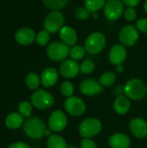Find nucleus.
<instances>
[{"label":"nucleus","instance_id":"2","mask_svg":"<svg viewBox=\"0 0 147 148\" xmlns=\"http://www.w3.org/2000/svg\"><path fill=\"white\" fill-rule=\"evenodd\" d=\"M46 129L45 123L38 117H29L23 123V130L28 137L33 140H39L44 136Z\"/></svg>","mask_w":147,"mask_h":148},{"label":"nucleus","instance_id":"6","mask_svg":"<svg viewBox=\"0 0 147 148\" xmlns=\"http://www.w3.org/2000/svg\"><path fill=\"white\" fill-rule=\"evenodd\" d=\"M102 128L101 121L96 118H88L79 126V134L83 139H91L96 136Z\"/></svg>","mask_w":147,"mask_h":148},{"label":"nucleus","instance_id":"11","mask_svg":"<svg viewBox=\"0 0 147 148\" xmlns=\"http://www.w3.org/2000/svg\"><path fill=\"white\" fill-rule=\"evenodd\" d=\"M68 124L67 115L61 110H55L51 113L49 117V127L55 133L63 131Z\"/></svg>","mask_w":147,"mask_h":148},{"label":"nucleus","instance_id":"12","mask_svg":"<svg viewBox=\"0 0 147 148\" xmlns=\"http://www.w3.org/2000/svg\"><path fill=\"white\" fill-rule=\"evenodd\" d=\"M80 91L82 95L87 96H93L102 93L103 86L94 79L88 78L82 81L79 86Z\"/></svg>","mask_w":147,"mask_h":148},{"label":"nucleus","instance_id":"27","mask_svg":"<svg viewBox=\"0 0 147 148\" xmlns=\"http://www.w3.org/2000/svg\"><path fill=\"white\" fill-rule=\"evenodd\" d=\"M32 104L29 101H21L18 104V113L25 118H29L32 114Z\"/></svg>","mask_w":147,"mask_h":148},{"label":"nucleus","instance_id":"8","mask_svg":"<svg viewBox=\"0 0 147 148\" xmlns=\"http://www.w3.org/2000/svg\"><path fill=\"white\" fill-rule=\"evenodd\" d=\"M124 3L121 0H107L104 6V15L109 21H115L124 14Z\"/></svg>","mask_w":147,"mask_h":148},{"label":"nucleus","instance_id":"5","mask_svg":"<svg viewBox=\"0 0 147 148\" xmlns=\"http://www.w3.org/2000/svg\"><path fill=\"white\" fill-rule=\"evenodd\" d=\"M107 43L105 36L99 31L94 32L88 36L85 42V49L87 52L92 55H96L101 53Z\"/></svg>","mask_w":147,"mask_h":148},{"label":"nucleus","instance_id":"18","mask_svg":"<svg viewBox=\"0 0 147 148\" xmlns=\"http://www.w3.org/2000/svg\"><path fill=\"white\" fill-rule=\"evenodd\" d=\"M108 144L111 148H129L131 146V140L125 134L116 133L110 136Z\"/></svg>","mask_w":147,"mask_h":148},{"label":"nucleus","instance_id":"14","mask_svg":"<svg viewBox=\"0 0 147 148\" xmlns=\"http://www.w3.org/2000/svg\"><path fill=\"white\" fill-rule=\"evenodd\" d=\"M108 58L113 65L118 66L122 64L126 58V49L125 46L122 44L113 45L109 50Z\"/></svg>","mask_w":147,"mask_h":148},{"label":"nucleus","instance_id":"15","mask_svg":"<svg viewBox=\"0 0 147 148\" xmlns=\"http://www.w3.org/2000/svg\"><path fill=\"white\" fill-rule=\"evenodd\" d=\"M129 128L131 133L138 139H144L147 136V122L142 118H134L130 121Z\"/></svg>","mask_w":147,"mask_h":148},{"label":"nucleus","instance_id":"37","mask_svg":"<svg viewBox=\"0 0 147 148\" xmlns=\"http://www.w3.org/2000/svg\"><path fill=\"white\" fill-rule=\"evenodd\" d=\"M121 2L124 3V5H126L127 7H136L140 0H121Z\"/></svg>","mask_w":147,"mask_h":148},{"label":"nucleus","instance_id":"22","mask_svg":"<svg viewBox=\"0 0 147 148\" xmlns=\"http://www.w3.org/2000/svg\"><path fill=\"white\" fill-rule=\"evenodd\" d=\"M48 148H68L66 140L58 134H52L47 140Z\"/></svg>","mask_w":147,"mask_h":148},{"label":"nucleus","instance_id":"32","mask_svg":"<svg viewBox=\"0 0 147 148\" xmlns=\"http://www.w3.org/2000/svg\"><path fill=\"white\" fill-rule=\"evenodd\" d=\"M90 12L86 9V7H78L75 10V16L78 20H87L89 18Z\"/></svg>","mask_w":147,"mask_h":148},{"label":"nucleus","instance_id":"33","mask_svg":"<svg viewBox=\"0 0 147 148\" xmlns=\"http://www.w3.org/2000/svg\"><path fill=\"white\" fill-rule=\"evenodd\" d=\"M124 16L126 21L133 22L137 19V11L133 7H127L124 11Z\"/></svg>","mask_w":147,"mask_h":148},{"label":"nucleus","instance_id":"26","mask_svg":"<svg viewBox=\"0 0 147 148\" xmlns=\"http://www.w3.org/2000/svg\"><path fill=\"white\" fill-rule=\"evenodd\" d=\"M116 81V75L113 72H105L100 78V83L103 87H110Z\"/></svg>","mask_w":147,"mask_h":148},{"label":"nucleus","instance_id":"7","mask_svg":"<svg viewBox=\"0 0 147 148\" xmlns=\"http://www.w3.org/2000/svg\"><path fill=\"white\" fill-rule=\"evenodd\" d=\"M64 16L59 10H53L50 12L44 21V29L49 34L56 33L63 27Z\"/></svg>","mask_w":147,"mask_h":148},{"label":"nucleus","instance_id":"29","mask_svg":"<svg viewBox=\"0 0 147 148\" xmlns=\"http://www.w3.org/2000/svg\"><path fill=\"white\" fill-rule=\"evenodd\" d=\"M60 90H61V93L63 96H66L68 98V97L72 96L73 94L75 93V87H74L72 82L66 81V82L62 83Z\"/></svg>","mask_w":147,"mask_h":148},{"label":"nucleus","instance_id":"41","mask_svg":"<svg viewBox=\"0 0 147 148\" xmlns=\"http://www.w3.org/2000/svg\"><path fill=\"white\" fill-rule=\"evenodd\" d=\"M144 10H145V11L147 13V0L146 1L145 4H144Z\"/></svg>","mask_w":147,"mask_h":148},{"label":"nucleus","instance_id":"31","mask_svg":"<svg viewBox=\"0 0 147 148\" xmlns=\"http://www.w3.org/2000/svg\"><path fill=\"white\" fill-rule=\"evenodd\" d=\"M49 39H50L49 33L48 31H46L45 29L40 31V32L36 35V43L39 44V45H41V46L46 45V44L49 42Z\"/></svg>","mask_w":147,"mask_h":148},{"label":"nucleus","instance_id":"34","mask_svg":"<svg viewBox=\"0 0 147 148\" xmlns=\"http://www.w3.org/2000/svg\"><path fill=\"white\" fill-rule=\"evenodd\" d=\"M136 28L142 33H147V18H140L136 22Z\"/></svg>","mask_w":147,"mask_h":148},{"label":"nucleus","instance_id":"25","mask_svg":"<svg viewBox=\"0 0 147 148\" xmlns=\"http://www.w3.org/2000/svg\"><path fill=\"white\" fill-rule=\"evenodd\" d=\"M44 4L52 10H60L66 7L68 0H43Z\"/></svg>","mask_w":147,"mask_h":148},{"label":"nucleus","instance_id":"36","mask_svg":"<svg viewBox=\"0 0 147 148\" xmlns=\"http://www.w3.org/2000/svg\"><path fill=\"white\" fill-rule=\"evenodd\" d=\"M8 148H30L29 146L25 143V142H23V141H16V142H14L12 143L10 147Z\"/></svg>","mask_w":147,"mask_h":148},{"label":"nucleus","instance_id":"39","mask_svg":"<svg viewBox=\"0 0 147 148\" xmlns=\"http://www.w3.org/2000/svg\"><path fill=\"white\" fill-rule=\"evenodd\" d=\"M52 130L50 128H46L45 129V132H44V136H47V137H49L52 135Z\"/></svg>","mask_w":147,"mask_h":148},{"label":"nucleus","instance_id":"28","mask_svg":"<svg viewBox=\"0 0 147 148\" xmlns=\"http://www.w3.org/2000/svg\"><path fill=\"white\" fill-rule=\"evenodd\" d=\"M85 53H86V49L84 47L80 46V45H75L70 49L69 56H70L71 59L78 61V60H81L84 57Z\"/></svg>","mask_w":147,"mask_h":148},{"label":"nucleus","instance_id":"17","mask_svg":"<svg viewBox=\"0 0 147 148\" xmlns=\"http://www.w3.org/2000/svg\"><path fill=\"white\" fill-rule=\"evenodd\" d=\"M58 72L54 68H47L41 74V83L44 88L53 87L58 81Z\"/></svg>","mask_w":147,"mask_h":148},{"label":"nucleus","instance_id":"3","mask_svg":"<svg viewBox=\"0 0 147 148\" xmlns=\"http://www.w3.org/2000/svg\"><path fill=\"white\" fill-rule=\"evenodd\" d=\"M46 53L50 60L55 62H62L69 56L70 48L62 42H53L47 47Z\"/></svg>","mask_w":147,"mask_h":148},{"label":"nucleus","instance_id":"30","mask_svg":"<svg viewBox=\"0 0 147 148\" xmlns=\"http://www.w3.org/2000/svg\"><path fill=\"white\" fill-rule=\"evenodd\" d=\"M95 68V64L91 60H86L80 65V72L84 75L91 74Z\"/></svg>","mask_w":147,"mask_h":148},{"label":"nucleus","instance_id":"20","mask_svg":"<svg viewBox=\"0 0 147 148\" xmlns=\"http://www.w3.org/2000/svg\"><path fill=\"white\" fill-rule=\"evenodd\" d=\"M23 116L16 112H13L9 114L4 121V124L6 126V127H8L9 129L11 130H16L18 129L19 127H22V125H23L24 123V120H23Z\"/></svg>","mask_w":147,"mask_h":148},{"label":"nucleus","instance_id":"24","mask_svg":"<svg viewBox=\"0 0 147 148\" xmlns=\"http://www.w3.org/2000/svg\"><path fill=\"white\" fill-rule=\"evenodd\" d=\"M106 2V0H85L84 4L90 13H94L104 8Z\"/></svg>","mask_w":147,"mask_h":148},{"label":"nucleus","instance_id":"21","mask_svg":"<svg viewBox=\"0 0 147 148\" xmlns=\"http://www.w3.org/2000/svg\"><path fill=\"white\" fill-rule=\"evenodd\" d=\"M114 110L117 114L124 115L128 113L131 108V101L128 97L125 95H120L116 98L113 103Z\"/></svg>","mask_w":147,"mask_h":148},{"label":"nucleus","instance_id":"23","mask_svg":"<svg viewBox=\"0 0 147 148\" xmlns=\"http://www.w3.org/2000/svg\"><path fill=\"white\" fill-rule=\"evenodd\" d=\"M25 84L29 89L36 90L41 84V78L35 73H29L25 77Z\"/></svg>","mask_w":147,"mask_h":148},{"label":"nucleus","instance_id":"1","mask_svg":"<svg viewBox=\"0 0 147 148\" xmlns=\"http://www.w3.org/2000/svg\"><path fill=\"white\" fill-rule=\"evenodd\" d=\"M147 87L146 84L139 79L133 78L126 82L124 86L123 91L126 97L131 100L138 101L145 98L147 95Z\"/></svg>","mask_w":147,"mask_h":148},{"label":"nucleus","instance_id":"4","mask_svg":"<svg viewBox=\"0 0 147 148\" xmlns=\"http://www.w3.org/2000/svg\"><path fill=\"white\" fill-rule=\"evenodd\" d=\"M30 101L36 108L45 110L50 108L54 105L55 98L49 92L43 89H38L31 95Z\"/></svg>","mask_w":147,"mask_h":148},{"label":"nucleus","instance_id":"10","mask_svg":"<svg viewBox=\"0 0 147 148\" xmlns=\"http://www.w3.org/2000/svg\"><path fill=\"white\" fill-rule=\"evenodd\" d=\"M65 110L72 116H81L86 111V104L77 96H70L64 102Z\"/></svg>","mask_w":147,"mask_h":148},{"label":"nucleus","instance_id":"38","mask_svg":"<svg viewBox=\"0 0 147 148\" xmlns=\"http://www.w3.org/2000/svg\"><path fill=\"white\" fill-rule=\"evenodd\" d=\"M124 66L122 65V64H120V65H118V66H116V71L118 72V73H123L124 72Z\"/></svg>","mask_w":147,"mask_h":148},{"label":"nucleus","instance_id":"42","mask_svg":"<svg viewBox=\"0 0 147 148\" xmlns=\"http://www.w3.org/2000/svg\"><path fill=\"white\" fill-rule=\"evenodd\" d=\"M68 148H77V147H74V146H70V147H68Z\"/></svg>","mask_w":147,"mask_h":148},{"label":"nucleus","instance_id":"40","mask_svg":"<svg viewBox=\"0 0 147 148\" xmlns=\"http://www.w3.org/2000/svg\"><path fill=\"white\" fill-rule=\"evenodd\" d=\"M92 17H93V19H94V20L98 19V17H99V13H97V12H94V13H92Z\"/></svg>","mask_w":147,"mask_h":148},{"label":"nucleus","instance_id":"13","mask_svg":"<svg viewBox=\"0 0 147 148\" xmlns=\"http://www.w3.org/2000/svg\"><path fill=\"white\" fill-rule=\"evenodd\" d=\"M59 72L61 75L65 78H74L80 72V65L75 60L67 59L61 63Z\"/></svg>","mask_w":147,"mask_h":148},{"label":"nucleus","instance_id":"9","mask_svg":"<svg viewBox=\"0 0 147 148\" xmlns=\"http://www.w3.org/2000/svg\"><path fill=\"white\" fill-rule=\"evenodd\" d=\"M139 39V30L136 26L126 25L124 26L119 34V40L120 43L125 47L133 46Z\"/></svg>","mask_w":147,"mask_h":148},{"label":"nucleus","instance_id":"43","mask_svg":"<svg viewBox=\"0 0 147 148\" xmlns=\"http://www.w3.org/2000/svg\"><path fill=\"white\" fill-rule=\"evenodd\" d=\"M146 93H147V89H146Z\"/></svg>","mask_w":147,"mask_h":148},{"label":"nucleus","instance_id":"16","mask_svg":"<svg viewBox=\"0 0 147 148\" xmlns=\"http://www.w3.org/2000/svg\"><path fill=\"white\" fill-rule=\"evenodd\" d=\"M36 34L30 28H22L16 32L15 39L21 45H29L36 39Z\"/></svg>","mask_w":147,"mask_h":148},{"label":"nucleus","instance_id":"19","mask_svg":"<svg viewBox=\"0 0 147 148\" xmlns=\"http://www.w3.org/2000/svg\"><path fill=\"white\" fill-rule=\"evenodd\" d=\"M59 36L62 42L68 46L75 45L77 42V33L75 29L70 26H63L59 31Z\"/></svg>","mask_w":147,"mask_h":148},{"label":"nucleus","instance_id":"35","mask_svg":"<svg viewBox=\"0 0 147 148\" xmlns=\"http://www.w3.org/2000/svg\"><path fill=\"white\" fill-rule=\"evenodd\" d=\"M81 148H97V145L91 139H82L81 142Z\"/></svg>","mask_w":147,"mask_h":148}]
</instances>
